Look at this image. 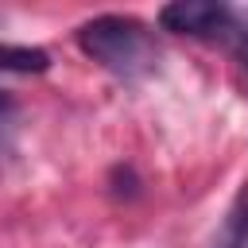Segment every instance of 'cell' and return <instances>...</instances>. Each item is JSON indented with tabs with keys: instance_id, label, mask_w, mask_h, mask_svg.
Masks as SVG:
<instances>
[{
	"instance_id": "cell-2",
	"label": "cell",
	"mask_w": 248,
	"mask_h": 248,
	"mask_svg": "<svg viewBox=\"0 0 248 248\" xmlns=\"http://www.w3.org/2000/svg\"><path fill=\"white\" fill-rule=\"evenodd\" d=\"M236 8L221 4V0H170L159 8V27L170 35H186V39H202L213 43L225 35V27L232 23Z\"/></svg>"
},
{
	"instance_id": "cell-5",
	"label": "cell",
	"mask_w": 248,
	"mask_h": 248,
	"mask_svg": "<svg viewBox=\"0 0 248 248\" xmlns=\"http://www.w3.org/2000/svg\"><path fill=\"white\" fill-rule=\"evenodd\" d=\"M217 46L225 50V54H232V62L244 70V78H248V19L236 12V19L229 23V31L217 39Z\"/></svg>"
},
{
	"instance_id": "cell-1",
	"label": "cell",
	"mask_w": 248,
	"mask_h": 248,
	"mask_svg": "<svg viewBox=\"0 0 248 248\" xmlns=\"http://www.w3.org/2000/svg\"><path fill=\"white\" fill-rule=\"evenodd\" d=\"M74 39H78L81 54L93 58L112 78L140 81V78H147V74L159 70L155 35L140 19H132V16H97V19H85L74 31Z\"/></svg>"
},
{
	"instance_id": "cell-4",
	"label": "cell",
	"mask_w": 248,
	"mask_h": 248,
	"mask_svg": "<svg viewBox=\"0 0 248 248\" xmlns=\"http://www.w3.org/2000/svg\"><path fill=\"white\" fill-rule=\"evenodd\" d=\"M50 54L43 46H23V43H0V74H46Z\"/></svg>"
},
{
	"instance_id": "cell-6",
	"label": "cell",
	"mask_w": 248,
	"mask_h": 248,
	"mask_svg": "<svg viewBox=\"0 0 248 248\" xmlns=\"http://www.w3.org/2000/svg\"><path fill=\"white\" fill-rule=\"evenodd\" d=\"M12 112H16V97H12L8 89H0V124H4Z\"/></svg>"
},
{
	"instance_id": "cell-3",
	"label": "cell",
	"mask_w": 248,
	"mask_h": 248,
	"mask_svg": "<svg viewBox=\"0 0 248 248\" xmlns=\"http://www.w3.org/2000/svg\"><path fill=\"white\" fill-rule=\"evenodd\" d=\"M213 248H248V182L229 202V209L221 217V229L213 236Z\"/></svg>"
}]
</instances>
